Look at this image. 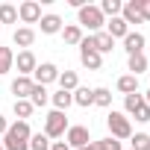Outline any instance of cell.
<instances>
[{
    "instance_id": "1",
    "label": "cell",
    "mask_w": 150,
    "mask_h": 150,
    "mask_svg": "<svg viewBox=\"0 0 150 150\" xmlns=\"http://www.w3.org/2000/svg\"><path fill=\"white\" fill-rule=\"evenodd\" d=\"M30 121H15L9 124L6 135H3V150H30Z\"/></svg>"
},
{
    "instance_id": "2",
    "label": "cell",
    "mask_w": 150,
    "mask_h": 150,
    "mask_svg": "<svg viewBox=\"0 0 150 150\" xmlns=\"http://www.w3.org/2000/svg\"><path fill=\"white\" fill-rule=\"evenodd\" d=\"M77 21H80V30H88L91 35H94V33H100V27L106 24L103 12H100L97 6H91V3H86L83 9H77Z\"/></svg>"
},
{
    "instance_id": "3",
    "label": "cell",
    "mask_w": 150,
    "mask_h": 150,
    "mask_svg": "<svg viewBox=\"0 0 150 150\" xmlns=\"http://www.w3.org/2000/svg\"><path fill=\"white\" fill-rule=\"evenodd\" d=\"M106 127H109V135L118 138V141H121V138H132V124H129V118H127L124 112H115V109H112V112L106 115Z\"/></svg>"
},
{
    "instance_id": "4",
    "label": "cell",
    "mask_w": 150,
    "mask_h": 150,
    "mask_svg": "<svg viewBox=\"0 0 150 150\" xmlns=\"http://www.w3.org/2000/svg\"><path fill=\"white\" fill-rule=\"evenodd\" d=\"M68 132V118H65V112H50L47 118H44V135L47 138H62Z\"/></svg>"
},
{
    "instance_id": "5",
    "label": "cell",
    "mask_w": 150,
    "mask_h": 150,
    "mask_svg": "<svg viewBox=\"0 0 150 150\" xmlns=\"http://www.w3.org/2000/svg\"><path fill=\"white\" fill-rule=\"evenodd\" d=\"M88 141H91V132H88V127H80V124L68 127V132H65V144H68L71 150H80V147H86Z\"/></svg>"
},
{
    "instance_id": "6",
    "label": "cell",
    "mask_w": 150,
    "mask_h": 150,
    "mask_svg": "<svg viewBox=\"0 0 150 150\" xmlns=\"http://www.w3.org/2000/svg\"><path fill=\"white\" fill-rule=\"evenodd\" d=\"M56 80H59V68H56L53 62H41V65L33 71V83H35V86H44V88H47V86L56 83Z\"/></svg>"
},
{
    "instance_id": "7",
    "label": "cell",
    "mask_w": 150,
    "mask_h": 150,
    "mask_svg": "<svg viewBox=\"0 0 150 150\" xmlns=\"http://www.w3.org/2000/svg\"><path fill=\"white\" fill-rule=\"evenodd\" d=\"M15 68H18V77H33V71L38 68V59L33 50H21L15 56Z\"/></svg>"
},
{
    "instance_id": "8",
    "label": "cell",
    "mask_w": 150,
    "mask_h": 150,
    "mask_svg": "<svg viewBox=\"0 0 150 150\" xmlns=\"http://www.w3.org/2000/svg\"><path fill=\"white\" fill-rule=\"evenodd\" d=\"M18 21H24V24H38V21H41V6L35 3V0H24V3L18 6Z\"/></svg>"
},
{
    "instance_id": "9",
    "label": "cell",
    "mask_w": 150,
    "mask_h": 150,
    "mask_svg": "<svg viewBox=\"0 0 150 150\" xmlns=\"http://www.w3.org/2000/svg\"><path fill=\"white\" fill-rule=\"evenodd\" d=\"M121 18L127 21V27L129 24H144L141 21V0H127V3L121 6Z\"/></svg>"
},
{
    "instance_id": "10",
    "label": "cell",
    "mask_w": 150,
    "mask_h": 150,
    "mask_svg": "<svg viewBox=\"0 0 150 150\" xmlns=\"http://www.w3.org/2000/svg\"><path fill=\"white\" fill-rule=\"evenodd\" d=\"M33 77H15L12 80V94H15V100H30V94H33Z\"/></svg>"
},
{
    "instance_id": "11",
    "label": "cell",
    "mask_w": 150,
    "mask_h": 150,
    "mask_svg": "<svg viewBox=\"0 0 150 150\" xmlns=\"http://www.w3.org/2000/svg\"><path fill=\"white\" fill-rule=\"evenodd\" d=\"M80 62H83V68H88V71H100V65H103V56H100L97 50L80 47Z\"/></svg>"
},
{
    "instance_id": "12",
    "label": "cell",
    "mask_w": 150,
    "mask_h": 150,
    "mask_svg": "<svg viewBox=\"0 0 150 150\" xmlns=\"http://www.w3.org/2000/svg\"><path fill=\"white\" fill-rule=\"evenodd\" d=\"M38 24H41V33H44V35H56V33H62V27H65V24H62V18H59V15H53V12H50V15H41V21H38Z\"/></svg>"
},
{
    "instance_id": "13",
    "label": "cell",
    "mask_w": 150,
    "mask_h": 150,
    "mask_svg": "<svg viewBox=\"0 0 150 150\" xmlns=\"http://www.w3.org/2000/svg\"><path fill=\"white\" fill-rule=\"evenodd\" d=\"M12 41H15L18 47L30 50V47H33V41H35V30H33V27H18V30H15V35H12Z\"/></svg>"
},
{
    "instance_id": "14",
    "label": "cell",
    "mask_w": 150,
    "mask_h": 150,
    "mask_svg": "<svg viewBox=\"0 0 150 150\" xmlns=\"http://www.w3.org/2000/svg\"><path fill=\"white\" fill-rule=\"evenodd\" d=\"M124 50H127L129 56L144 53V35H141V33H127V35H124Z\"/></svg>"
},
{
    "instance_id": "15",
    "label": "cell",
    "mask_w": 150,
    "mask_h": 150,
    "mask_svg": "<svg viewBox=\"0 0 150 150\" xmlns=\"http://www.w3.org/2000/svg\"><path fill=\"white\" fill-rule=\"evenodd\" d=\"M59 88L62 91H77L80 88V77H77V71H59Z\"/></svg>"
},
{
    "instance_id": "16",
    "label": "cell",
    "mask_w": 150,
    "mask_h": 150,
    "mask_svg": "<svg viewBox=\"0 0 150 150\" xmlns=\"http://www.w3.org/2000/svg\"><path fill=\"white\" fill-rule=\"evenodd\" d=\"M94 50L103 56V53H112L115 50V38L106 33V30H100V33H94Z\"/></svg>"
},
{
    "instance_id": "17",
    "label": "cell",
    "mask_w": 150,
    "mask_h": 150,
    "mask_svg": "<svg viewBox=\"0 0 150 150\" xmlns=\"http://www.w3.org/2000/svg\"><path fill=\"white\" fill-rule=\"evenodd\" d=\"M50 103H53V109H56V112H68V106H74V94L59 88V91H53V94H50Z\"/></svg>"
},
{
    "instance_id": "18",
    "label": "cell",
    "mask_w": 150,
    "mask_h": 150,
    "mask_svg": "<svg viewBox=\"0 0 150 150\" xmlns=\"http://www.w3.org/2000/svg\"><path fill=\"white\" fill-rule=\"evenodd\" d=\"M127 68H129L132 77H138V74H144V71L150 68V59H147L144 53H135V56H129V59H127Z\"/></svg>"
},
{
    "instance_id": "19",
    "label": "cell",
    "mask_w": 150,
    "mask_h": 150,
    "mask_svg": "<svg viewBox=\"0 0 150 150\" xmlns=\"http://www.w3.org/2000/svg\"><path fill=\"white\" fill-rule=\"evenodd\" d=\"M106 33H109L112 38H124V35L129 33V27H127V21L118 15V18H109V21H106Z\"/></svg>"
},
{
    "instance_id": "20",
    "label": "cell",
    "mask_w": 150,
    "mask_h": 150,
    "mask_svg": "<svg viewBox=\"0 0 150 150\" xmlns=\"http://www.w3.org/2000/svg\"><path fill=\"white\" fill-rule=\"evenodd\" d=\"M71 94H74V103H77V106H83V109L94 106V88H86V86H80L77 91H71Z\"/></svg>"
},
{
    "instance_id": "21",
    "label": "cell",
    "mask_w": 150,
    "mask_h": 150,
    "mask_svg": "<svg viewBox=\"0 0 150 150\" xmlns=\"http://www.w3.org/2000/svg\"><path fill=\"white\" fill-rule=\"evenodd\" d=\"M118 91L127 97V94H135L138 91V77H132V74H124V77H118Z\"/></svg>"
},
{
    "instance_id": "22",
    "label": "cell",
    "mask_w": 150,
    "mask_h": 150,
    "mask_svg": "<svg viewBox=\"0 0 150 150\" xmlns=\"http://www.w3.org/2000/svg\"><path fill=\"white\" fill-rule=\"evenodd\" d=\"M30 103H33V109H41V106H47V103H50V91H47L44 86H33Z\"/></svg>"
},
{
    "instance_id": "23",
    "label": "cell",
    "mask_w": 150,
    "mask_h": 150,
    "mask_svg": "<svg viewBox=\"0 0 150 150\" xmlns=\"http://www.w3.org/2000/svg\"><path fill=\"white\" fill-rule=\"evenodd\" d=\"M62 38H65V44H80V41H83L80 24H65V27H62Z\"/></svg>"
},
{
    "instance_id": "24",
    "label": "cell",
    "mask_w": 150,
    "mask_h": 150,
    "mask_svg": "<svg viewBox=\"0 0 150 150\" xmlns=\"http://www.w3.org/2000/svg\"><path fill=\"white\" fill-rule=\"evenodd\" d=\"M12 68H15V53H12V47H0V77L9 74Z\"/></svg>"
},
{
    "instance_id": "25",
    "label": "cell",
    "mask_w": 150,
    "mask_h": 150,
    "mask_svg": "<svg viewBox=\"0 0 150 150\" xmlns=\"http://www.w3.org/2000/svg\"><path fill=\"white\" fill-rule=\"evenodd\" d=\"M0 24H18V6L0 3Z\"/></svg>"
},
{
    "instance_id": "26",
    "label": "cell",
    "mask_w": 150,
    "mask_h": 150,
    "mask_svg": "<svg viewBox=\"0 0 150 150\" xmlns=\"http://www.w3.org/2000/svg\"><path fill=\"white\" fill-rule=\"evenodd\" d=\"M121 6H124L121 0H103L97 9L103 12V18H118V15H121Z\"/></svg>"
},
{
    "instance_id": "27",
    "label": "cell",
    "mask_w": 150,
    "mask_h": 150,
    "mask_svg": "<svg viewBox=\"0 0 150 150\" xmlns=\"http://www.w3.org/2000/svg\"><path fill=\"white\" fill-rule=\"evenodd\" d=\"M50 144H53V141H50L44 132H33V135H30V150H50Z\"/></svg>"
},
{
    "instance_id": "28",
    "label": "cell",
    "mask_w": 150,
    "mask_h": 150,
    "mask_svg": "<svg viewBox=\"0 0 150 150\" xmlns=\"http://www.w3.org/2000/svg\"><path fill=\"white\" fill-rule=\"evenodd\" d=\"M94 106H103V109H109L112 106V91L109 88H94Z\"/></svg>"
},
{
    "instance_id": "29",
    "label": "cell",
    "mask_w": 150,
    "mask_h": 150,
    "mask_svg": "<svg viewBox=\"0 0 150 150\" xmlns=\"http://www.w3.org/2000/svg\"><path fill=\"white\" fill-rule=\"evenodd\" d=\"M141 103H144V97H141L138 91H135V94H127V97H124V112H127V115H135V109H138Z\"/></svg>"
},
{
    "instance_id": "30",
    "label": "cell",
    "mask_w": 150,
    "mask_h": 150,
    "mask_svg": "<svg viewBox=\"0 0 150 150\" xmlns=\"http://www.w3.org/2000/svg\"><path fill=\"white\" fill-rule=\"evenodd\" d=\"M12 109H15V118H18V121H27V118L33 115V103H30V100H15Z\"/></svg>"
},
{
    "instance_id": "31",
    "label": "cell",
    "mask_w": 150,
    "mask_h": 150,
    "mask_svg": "<svg viewBox=\"0 0 150 150\" xmlns=\"http://www.w3.org/2000/svg\"><path fill=\"white\" fill-rule=\"evenodd\" d=\"M129 144H132V150H150V135L147 132H135L129 138Z\"/></svg>"
},
{
    "instance_id": "32",
    "label": "cell",
    "mask_w": 150,
    "mask_h": 150,
    "mask_svg": "<svg viewBox=\"0 0 150 150\" xmlns=\"http://www.w3.org/2000/svg\"><path fill=\"white\" fill-rule=\"evenodd\" d=\"M97 147H100V150H121V141L109 135V138H100V141H97Z\"/></svg>"
},
{
    "instance_id": "33",
    "label": "cell",
    "mask_w": 150,
    "mask_h": 150,
    "mask_svg": "<svg viewBox=\"0 0 150 150\" xmlns=\"http://www.w3.org/2000/svg\"><path fill=\"white\" fill-rule=\"evenodd\" d=\"M132 118H135V121H141V124H147V121H150V106H147V103H141V106L135 109V115H132Z\"/></svg>"
},
{
    "instance_id": "34",
    "label": "cell",
    "mask_w": 150,
    "mask_h": 150,
    "mask_svg": "<svg viewBox=\"0 0 150 150\" xmlns=\"http://www.w3.org/2000/svg\"><path fill=\"white\" fill-rule=\"evenodd\" d=\"M141 21H150V0H141Z\"/></svg>"
},
{
    "instance_id": "35",
    "label": "cell",
    "mask_w": 150,
    "mask_h": 150,
    "mask_svg": "<svg viewBox=\"0 0 150 150\" xmlns=\"http://www.w3.org/2000/svg\"><path fill=\"white\" fill-rule=\"evenodd\" d=\"M50 150H71V147H68L65 141H53V144H50Z\"/></svg>"
},
{
    "instance_id": "36",
    "label": "cell",
    "mask_w": 150,
    "mask_h": 150,
    "mask_svg": "<svg viewBox=\"0 0 150 150\" xmlns=\"http://www.w3.org/2000/svg\"><path fill=\"white\" fill-rule=\"evenodd\" d=\"M6 129H9V121H6L3 115H0V135H6Z\"/></svg>"
},
{
    "instance_id": "37",
    "label": "cell",
    "mask_w": 150,
    "mask_h": 150,
    "mask_svg": "<svg viewBox=\"0 0 150 150\" xmlns=\"http://www.w3.org/2000/svg\"><path fill=\"white\" fill-rule=\"evenodd\" d=\"M86 150H100V147H97V141H88V144H86Z\"/></svg>"
},
{
    "instance_id": "38",
    "label": "cell",
    "mask_w": 150,
    "mask_h": 150,
    "mask_svg": "<svg viewBox=\"0 0 150 150\" xmlns=\"http://www.w3.org/2000/svg\"><path fill=\"white\" fill-rule=\"evenodd\" d=\"M141 97H144V103H147V106H150V88H147V91H144V94H141Z\"/></svg>"
},
{
    "instance_id": "39",
    "label": "cell",
    "mask_w": 150,
    "mask_h": 150,
    "mask_svg": "<svg viewBox=\"0 0 150 150\" xmlns=\"http://www.w3.org/2000/svg\"><path fill=\"white\" fill-rule=\"evenodd\" d=\"M0 150H3V141H0Z\"/></svg>"
},
{
    "instance_id": "40",
    "label": "cell",
    "mask_w": 150,
    "mask_h": 150,
    "mask_svg": "<svg viewBox=\"0 0 150 150\" xmlns=\"http://www.w3.org/2000/svg\"><path fill=\"white\" fill-rule=\"evenodd\" d=\"M80 150H86V147H80Z\"/></svg>"
}]
</instances>
